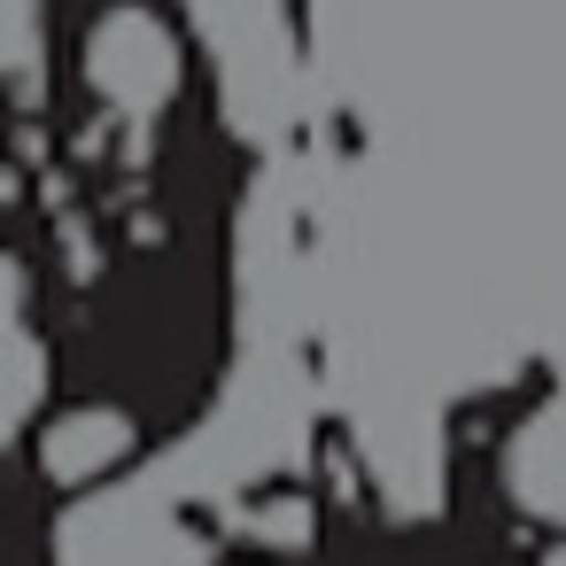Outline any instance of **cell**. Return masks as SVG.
I'll return each mask as SVG.
<instances>
[{
    "mask_svg": "<svg viewBox=\"0 0 566 566\" xmlns=\"http://www.w3.org/2000/svg\"><path fill=\"white\" fill-rule=\"evenodd\" d=\"M0 71H9L17 102L40 94V71H48V55H40V0H0Z\"/></svg>",
    "mask_w": 566,
    "mask_h": 566,
    "instance_id": "obj_3",
    "label": "cell"
},
{
    "mask_svg": "<svg viewBox=\"0 0 566 566\" xmlns=\"http://www.w3.org/2000/svg\"><path fill=\"white\" fill-rule=\"evenodd\" d=\"M86 86L117 109V117H156L179 94V40L156 9L125 0L86 32Z\"/></svg>",
    "mask_w": 566,
    "mask_h": 566,
    "instance_id": "obj_1",
    "label": "cell"
},
{
    "mask_svg": "<svg viewBox=\"0 0 566 566\" xmlns=\"http://www.w3.org/2000/svg\"><path fill=\"white\" fill-rule=\"evenodd\" d=\"M133 442H140L133 411L86 403V411L48 419V434H40V473H48L55 489H94V481H109V473L133 458Z\"/></svg>",
    "mask_w": 566,
    "mask_h": 566,
    "instance_id": "obj_2",
    "label": "cell"
},
{
    "mask_svg": "<svg viewBox=\"0 0 566 566\" xmlns=\"http://www.w3.org/2000/svg\"><path fill=\"white\" fill-rule=\"evenodd\" d=\"M17 365V380H9V427H32V411H40V388H48V357H40V334L24 326V311H17V349H9Z\"/></svg>",
    "mask_w": 566,
    "mask_h": 566,
    "instance_id": "obj_4",
    "label": "cell"
},
{
    "mask_svg": "<svg viewBox=\"0 0 566 566\" xmlns=\"http://www.w3.org/2000/svg\"><path fill=\"white\" fill-rule=\"evenodd\" d=\"M543 566H566V543H551V551H543Z\"/></svg>",
    "mask_w": 566,
    "mask_h": 566,
    "instance_id": "obj_6",
    "label": "cell"
},
{
    "mask_svg": "<svg viewBox=\"0 0 566 566\" xmlns=\"http://www.w3.org/2000/svg\"><path fill=\"white\" fill-rule=\"evenodd\" d=\"M249 535L256 543H295V535H311V504H264V512H249Z\"/></svg>",
    "mask_w": 566,
    "mask_h": 566,
    "instance_id": "obj_5",
    "label": "cell"
}]
</instances>
